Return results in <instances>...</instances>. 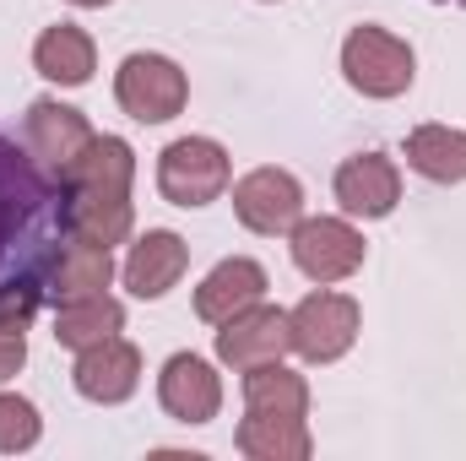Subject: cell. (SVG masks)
Returning <instances> with one entry per match:
<instances>
[{"label":"cell","instance_id":"obj_1","mask_svg":"<svg viewBox=\"0 0 466 461\" xmlns=\"http://www.w3.org/2000/svg\"><path fill=\"white\" fill-rule=\"evenodd\" d=\"M71 239V207L60 174L0 136V326L27 332L49 299L55 261Z\"/></svg>","mask_w":466,"mask_h":461},{"label":"cell","instance_id":"obj_2","mask_svg":"<svg viewBox=\"0 0 466 461\" xmlns=\"http://www.w3.org/2000/svg\"><path fill=\"white\" fill-rule=\"evenodd\" d=\"M157 190L174 207H207L228 190V152L207 136H179L157 158Z\"/></svg>","mask_w":466,"mask_h":461},{"label":"cell","instance_id":"obj_3","mask_svg":"<svg viewBox=\"0 0 466 461\" xmlns=\"http://www.w3.org/2000/svg\"><path fill=\"white\" fill-rule=\"evenodd\" d=\"M342 71L358 93L396 98L412 87V49L385 27H352L348 44H342Z\"/></svg>","mask_w":466,"mask_h":461},{"label":"cell","instance_id":"obj_4","mask_svg":"<svg viewBox=\"0 0 466 461\" xmlns=\"http://www.w3.org/2000/svg\"><path fill=\"white\" fill-rule=\"evenodd\" d=\"M115 93H119V109L141 125H163L185 109L190 87H185V71L163 55H130L115 77Z\"/></svg>","mask_w":466,"mask_h":461},{"label":"cell","instance_id":"obj_5","mask_svg":"<svg viewBox=\"0 0 466 461\" xmlns=\"http://www.w3.org/2000/svg\"><path fill=\"white\" fill-rule=\"evenodd\" d=\"M288 332H293V353H304L309 364H331L358 337V304L348 293H309L288 315Z\"/></svg>","mask_w":466,"mask_h":461},{"label":"cell","instance_id":"obj_6","mask_svg":"<svg viewBox=\"0 0 466 461\" xmlns=\"http://www.w3.org/2000/svg\"><path fill=\"white\" fill-rule=\"evenodd\" d=\"M233 212L255 233H293V223L304 218V190L282 169H255L233 185Z\"/></svg>","mask_w":466,"mask_h":461},{"label":"cell","instance_id":"obj_7","mask_svg":"<svg viewBox=\"0 0 466 461\" xmlns=\"http://www.w3.org/2000/svg\"><path fill=\"white\" fill-rule=\"evenodd\" d=\"M293 261L315 282H342L363 266V233L348 229L342 218H309L293 223Z\"/></svg>","mask_w":466,"mask_h":461},{"label":"cell","instance_id":"obj_8","mask_svg":"<svg viewBox=\"0 0 466 461\" xmlns=\"http://www.w3.org/2000/svg\"><path fill=\"white\" fill-rule=\"evenodd\" d=\"M293 347V332H288V315L271 310V304H249L238 310L233 321H223L218 332V358L233 364V369H249V364H271Z\"/></svg>","mask_w":466,"mask_h":461},{"label":"cell","instance_id":"obj_9","mask_svg":"<svg viewBox=\"0 0 466 461\" xmlns=\"http://www.w3.org/2000/svg\"><path fill=\"white\" fill-rule=\"evenodd\" d=\"M157 396H163V407H168L179 424H212L218 407H223V385H218L212 364L196 358V353H174V358L163 364Z\"/></svg>","mask_w":466,"mask_h":461},{"label":"cell","instance_id":"obj_10","mask_svg":"<svg viewBox=\"0 0 466 461\" xmlns=\"http://www.w3.org/2000/svg\"><path fill=\"white\" fill-rule=\"evenodd\" d=\"M130 174H136L130 147L119 136H93L60 169V185H66V196H130Z\"/></svg>","mask_w":466,"mask_h":461},{"label":"cell","instance_id":"obj_11","mask_svg":"<svg viewBox=\"0 0 466 461\" xmlns=\"http://www.w3.org/2000/svg\"><path fill=\"white\" fill-rule=\"evenodd\" d=\"M337 201L352 218H385L401 201V174L385 152H358L337 169Z\"/></svg>","mask_w":466,"mask_h":461},{"label":"cell","instance_id":"obj_12","mask_svg":"<svg viewBox=\"0 0 466 461\" xmlns=\"http://www.w3.org/2000/svg\"><path fill=\"white\" fill-rule=\"evenodd\" d=\"M185 261H190V250H185L179 233H168V229L141 233L130 244V261H125V288L136 299H163L185 277Z\"/></svg>","mask_w":466,"mask_h":461},{"label":"cell","instance_id":"obj_13","mask_svg":"<svg viewBox=\"0 0 466 461\" xmlns=\"http://www.w3.org/2000/svg\"><path fill=\"white\" fill-rule=\"evenodd\" d=\"M141 380V353L119 337H104V343L82 347L76 358V391L87 402H125Z\"/></svg>","mask_w":466,"mask_h":461},{"label":"cell","instance_id":"obj_14","mask_svg":"<svg viewBox=\"0 0 466 461\" xmlns=\"http://www.w3.org/2000/svg\"><path fill=\"white\" fill-rule=\"evenodd\" d=\"M87 141H93V125L82 119V109L55 104V98H38V104L27 109V147H33V158H44L55 174H60Z\"/></svg>","mask_w":466,"mask_h":461},{"label":"cell","instance_id":"obj_15","mask_svg":"<svg viewBox=\"0 0 466 461\" xmlns=\"http://www.w3.org/2000/svg\"><path fill=\"white\" fill-rule=\"evenodd\" d=\"M260 293H266V271H260L255 261L233 255V261H223V266L196 288V315L212 321V326H223V321H233L238 310L260 304Z\"/></svg>","mask_w":466,"mask_h":461},{"label":"cell","instance_id":"obj_16","mask_svg":"<svg viewBox=\"0 0 466 461\" xmlns=\"http://www.w3.org/2000/svg\"><path fill=\"white\" fill-rule=\"evenodd\" d=\"M115 277V255L109 244H93V239H66L60 261H55V277H49V299L55 304H76V299H93L104 293Z\"/></svg>","mask_w":466,"mask_h":461},{"label":"cell","instance_id":"obj_17","mask_svg":"<svg viewBox=\"0 0 466 461\" xmlns=\"http://www.w3.org/2000/svg\"><path fill=\"white\" fill-rule=\"evenodd\" d=\"M244 402H249V413H266V418H304L309 385H304V374L282 369V358H271V364L244 369Z\"/></svg>","mask_w":466,"mask_h":461},{"label":"cell","instance_id":"obj_18","mask_svg":"<svg viewBox=\"0 0 466 461\" xmlns=\"http://www.w3.org/2000/svg\"><path fill=\"white\" fill-rule=\"evenodd\" d=\"M33 66L60 87H82L93 77V38L82 27H71V22H60L33 44Z\"/></svg>","mask_w":466,"mask_h":461},{"label":"cell","instance_id":"obj_19","mask_svg":"<svg viewBox=\"0 0 466 461\" xmlns=\"http://www.w3.org/2000/svg\"><path fill=\"white\" fill-rule=\"evenodd\" d=\"M125 326V304L109 293H93V299H76V304H55V343L60 347H93L104 337H115Z\"/></svg>","mask_w":466,"mask_h":461},{"label":"cell","instance_id":"obj_20","mask_svg":"<svg viewBox=\"0 0 466 461\" xmlns=\"http://www.w3.org/2000/svg\"><path fill=\"white\" fill-rule=\"evenodd\" d=\"M407 163H412L423 179H440V185L466 179V130H451V125H418V130L407 136Z\"/></svg>","mask_w":466,"mask_h":461},{"label":"cell","instance_id":"obj_21","mask_svg":"<svg viewBox=\"0 0 466 461\" xmlns=\"http://www.w3.org/2000/svg\"><path fill=\"white\" fill-rule=\"evenodd\" d=\"M238 451L249 461H304L309 456V429L304 418H266L249 413L238 424Z\"/></svg>","mask_w":466,"mask_h":461},{"label":"cell","instance_id":"obj_22","mask_svg":"<svg viewBox=\"0 0 466 461\" xmlns=\"http://www.w3.org/2000/svg\"><path fill=\"white\" fill-rule=\"evenodd\" d=\"M71 207V239L119 244L130 233V196H66Z\"/></svg>","mask_w":466,"mask_h":461},{"label":"cell","instance_id":"obj_23","mask_svg":"<svg viewBox=\"0 0 466 461\" xmlns=\"http://www.w3.org/2000/svg\"><path fill=\"white\" fill-rule=\"evenodd\" d=\"M38 440V407L22 396H0V451H27Z\"/></svg>","mask_w":466,"mask_h":461},{"label":"cell","instance_id":"obj_24","mask_svg":"<svg viewBox=\"0 0 466 461\" xmlns=\"http://www.w3.org/2000/svg\"><path fill=\"white\" fill-rule=\"evenodd\" d=\"M22 364H27V343H22V332H16V326H0V380H11Z\"/></svg>","mask_w":466,"mask_h":461},{"label":"cell","instance_id":"obj_25","mask_svg":"<svg viewBox=\"0 0 466 461\" xmlns=\"http://www.w3.org/2000/svg\"><path fill=\"white\" fill-rule=\"evenodd\" d=\"M71 5H109V0H71Z\"/></svg>","mask_w":466,"mask_h":461}]
</instances>
